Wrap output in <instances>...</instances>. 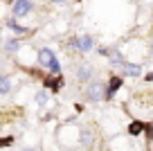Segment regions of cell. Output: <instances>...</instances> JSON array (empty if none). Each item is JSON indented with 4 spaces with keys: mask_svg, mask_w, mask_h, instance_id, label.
<instances>
[{
    "mask_svg": "<svg viewBox=\"0 0 153 151\" xmlns=\"http://www.w3.org/2000/svg\"><path fill=\"white\" fill-rule=\"evenodd\" d=\"M92 45H95V41H92L90 36H81V38H72L70 41V47H74L79 52H90Z\"/></svg>",
    "mask_w": 153,
    "mask_h": 151,
    "instance_id": "cell-1",
    "label": "cell"
},
{
    "mask_svg": "<svg viewBox=\"0 0 153 151\" xmlns=\"http://www.w3.org/2000/svg\"><path fill=\"white\" fill-rule=\"evenodd\" d=\"M106 90H108V88H104V84H99V81L90 84V88H88V97H90V102L106 99Z\"/></svg>",
    "mask_w": 153,
    "mask_h": 151,
    "instance_id": "cell-2",
    "label": "cell"
},
{
    "mask_svg": "<svg viewBox=\"0 0 153 151\" xmlns=\"http://www.w3.org/2000/svg\"><path fill=\"white\" fill-rule=\"evenodd\" d=\"M56 61V57H54L52 50H48V47H43V50H38V66H43L50 70V66Z\"/></svg>",
    "mask_w": 153,
    "mask_h": 151,
    "instance_id": "cell-3",
    "label": "cell"
},
{
    "mask_svg": "<svg viewBox=\"0 0 153 151\" xmlns=\"http://www.w3.org/2000/svg\"><path fill=\"white\" fill-rule=\"evenodd\" d=\"M32 2H29V0H16L14 2V16L16 18H20V16H27L29 11H32Z\"/></svg>",
    "mask_w": 153,
    "mask_h": 151,
    "instance_id": "cell-4",
    "label": "cell"
},
{
    "mask_svg": "<svg viewBox=\"0 0 153 151\" xmlns=\"http://www.w3.org/2000/svg\"><path fill=\"white\" fill-rule=\"evenodd\" d=\"M120 88H122V77H113L110 84H108V90H106V99H113L115 93H117Z\"/></svg>",
    "mask_w": 153,
    "mask_h": 151,
    "instance_id": "cell-5",
    "label": "cell"
},
{
    "mask_svg": "<svg viewBox=\"0 0 153 151\" xmlns=\"http://www.w3.org/2000/svg\"><path fill=\"white\" fill-rule=\"evenodd\" d=\"M122 70H124L126 77H140V75H142V68L135 66V63H124V66H122Z\"/></svg>",
    "mask_w": 153,
    "mask_h": 151,
    "instance_id": "cell-6",
    "label": "cell"
},
{
    "mask_svg": "<svg viewBox=\"0 0 153 151\" xmlns=\"http://www.w3.org/2000/svg\"><path fill=\"white\" fill-rule=\"evenodd\" d=\"M76 77H79V81H88V79L92 77V68H90V66H79Z\"/></svg>",
    "mask_w": 153,
    "mask_h": 151,
    "instance_id": "cell-7",
    "label": "cell"
},
{
    "mask_svg": "<svg viewBox=\"0 0 153 151\" xmlns=\"http://www.w3.org/2000/svg\"><path fill=\"white\" fill-rule=\"evenodd\" d=\"M142 131H146V124H144V122H131V126H128L131 135H140Z\"/></svg>",
    "mask_w": 153,
    "mask_h": 151,
    "instance_id": "cell-8",
    "label": "cell"
},
{
    "mask_svg": "<svg viewBox=\"0 0 153 151\" xmlns=\"http://www.w3.org/2000/svg\"><path fill=\"white\" fill-rule=\"evenodd\" d=\"M7 27H9V29H14L16 34H25V32H27V29H25L23 25H18L14 18H11V20H7Z\"/></svg>",
    "mask_w": 153,
    "mask_h": 151,
    "instance_id": "cell-9",
    "label": "cell"
},
{
    "mask_svg": "<svg viewBox=\"0 0 153 151\" xmlns=\"http://www.w3.org/2000/svg\"><path fill=\"white\" fill-rule=\"evenodd\" d=\"M18 47H20V41H16V38H9V41L5 43V50H7V52H16Z\"/></svg>",
    "mask_w": 153,
    "mask_h": 151,
    "instance_id": "cell-10",
    "label": "cell"
},
{
    "mask_svg": "<svg viewBox=\"0 0 153 151\" xmlns=\"http://www.w3.org/2000/svg\"><path fill=\"white\" fill-rule=\"evenodd\" d=\"M9 88H11L9 77H0V93H2V95H7V93H9Z\"/></svg>",
    "mask_w": 153,
    "mask_h": 151,
    "instance_id": "cell-11",
    "label": "cell"
},
{
    "mask_svg": "<svg viewBox=\"0 0 153 151\" xmlns=\"http://www.w3.org/2000/svg\"><path fill=\"white\" fill-rule=\"evenodd\" d=\"M61 84H63L61 79H45V86H48V88H52L54 93L59 90V86H61Z\"/></svg>",
    "mask_w": 153,
    "mask_h": 151,
    "instance_id": "cell-12",
    "label": "cell"
},
{
    "mask_svg": "<svg viewBox=\"0 0 153 151\" xmlns=\"http://www.w3.org/2000/svg\"><path fill=\"white\" fill-rule=\"evenodd\" d=\"M81 142H83V144H92V133L90 131H88V129H83V131H81Z\"/></svg>",
    "mask_w": 153,
    "mask_h": 151,
    "instance_id": "cell-13",
    "label": "cell"
},
{
    "mask_svg": "<svg viewBox=\"0 0 153 151\" xmlns=\"http://www.w3.org/2000/svg\"><path fill=\"white\" fill-rule=\"evenodd\" d=\"M36 104L38 106H45V104H48V93H45V90H41V93L36 95Z\"/></svg>",
    "mask_w": 153,
    "mask_h": 151,
    "instance_id": "cell-14",
    "label": "cell"
},
{
    "mask_svg": "<svg viewBox=\"0 0 153 151\" xmlns=\"http://www.w3.org/2000/svg\"><path fill=\"white\" fill-rule=\"evenodd\" d=\"M11 142H14V138H11V135H7V138H2V140H0V147H9Z\"/></svg>",
    "mask_w": 153,
    "mask_h": 151,
    "instance_id": "cell-15",
    "label": "cell"
},
{
    "mask_svg": "<svg viewBox=\"0 0 153 151\" xmlns=\"http://www.w3.org/2000/svg\"><path fill=\"white\" fill-rule=\"evenodd\" d=\"M50 70H52L54 75H59V72H61V66H59V61H54L52 66H50Z\"/></svg>",
    "mask_w": 153,
    "mask_h": 151,
    "instance_id": "cell-16",
    "label": "cell"
},
{
    "mask_svg": "<svg viewBox=\"0 0 153 151\" xmlns=\"http://www.w3.org/2000/svg\"><path fill=\"white\" fill-rule=\"evenodd\" d=\"M144 79H146V81H153V72H149V75L144 77Z\"/></svg>",
    "mask_w": 153,
    "mask_h": 151,
    "instance_id": "cell-17",
    "label": "cell"
},
{
    "mask_svg": "<svg viewBox=\"0 0 153 151\" xmlns=\"http://www.w3.org/2000/svg\"><path fill=\"white\" fill-rule=\"evenodd\" d=\"M23 151H36V149H32V147H27V149H23Z\"/></svg>",
    "mask_w": 153,
    "mask_h": 151,
    "instance_id": "cell-18",
    "label": "cell"
},
{
    "mask_svg": "<svg viewBox=\"0 0 153 151\" xmlns=\"http://www.w3.org/2000/svg\"><path fill=\"white\" fill-rule=\"evenodd\" d=\"M54 2H59V5H61V2H63V0H54Z\"/></svg>",
    "mask_w": 153,
    "mask_h": 151,
    "instance_id": "cell-19",
    "label": "cell"
},
{
    "mask_svg": "<svg viewBox=\"0 0 153 151\" xmlns=\"http://www.w3.org/2000/svg\"><path fill=\"white\" fill-rule=\"evenodd\" d=\"M151 52H153V47H151Z\"/></svg>",
    "mask_w": 153,
    "mask_h": 151,
    "instance_id": "cell-20",
    "label": "cell"
}]
</instances>
